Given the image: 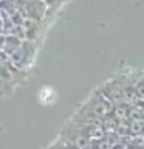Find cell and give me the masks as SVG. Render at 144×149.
<instances>
[{"label":"cell","mask_w":144,"mask_h":149,"mask_svg":"<svg viewBox=\"0 0 144 149\" xmlns=\"http://www.w3.org/2000/svg\"><path fill=\"white\" fill-rule=\"evenodd\" d=\"M39 98H40L42 102L50 104V102H53V101L56 100V92H54L51 87H44V88L39 92Z\"/></svg>","instance_id":"obj_1"}]
</instances>
